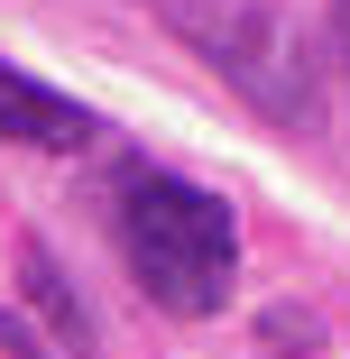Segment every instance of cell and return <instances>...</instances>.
<instances>
[{
	"mask_svg": "<svg viewBox=\"0 0 350 359\" xmlns=\"http://www.w3.org/2000/svg\"><path fill=\"white\" fill-rule=\"evenodd\" d=\"M111 240L138 276V295L175 323H213L240 285V212L213 184H184L166 166H120Z\"/></svg>",
	"mask_w": 350,
	"mask_h": 359,
	"instance_id": "1",
	"label": "cell"
},
{
	"mask_svg": "<svg viewBox=\"0 0 350 359\" xmlns=\"http://www.w3.org/2000/svg\"><path fill=\"white\" fill-rule=\"evenodd\" d=\"M157 28L175 46H194L258 120L304 129L323 111V46L276 0H157Z\"/></svg>",
	"mask_w": 350,
	"mask_h": 359,
	"instance_id": "2",
	"label": "cell"
},
{
	"mask_svg": "<svg viewBox=\"0 0 350 359\" xmlns=\"http://www.w3.org/2000/svg\"><path fill=\"white\" fill-rule=\"evenodd\" d=\"M102 138V120L83 102L46 93L37 74H19V65H0V148H46V157H83Z\"/></svg>",
	"mask_w": 350,
	"mask_h": 359,
	"instance_id": "3",
	"label": "cell"
},
{
	"mask_svg": "<svg viewBox=\"0 0 350 359\" xmlns=\"http://www.w3.org/2000/svg\"><path fill=\"white\" fill-rule=\"evenodd\" d=\"M19 295L46 313V341H55L65 359H93V313H83L74 276L55 267V249H46V240H19Z\"/></svg>",
	"mask_w": 350,
	"mask_h": 359,
	"instance_id": "4",
	"label": "cell"
},
{
	"mask_svg": "<svg viewBox=\"0 0 350 359\" xmlns=\"http://www.w3.org/2000/svg\"><path fill=\"white\" fill-rule=\"evenodd\" d=\"M258 350H323V323L304 304H267L258 313Z\"/></svg>",
	"mask_w": 350,
	"mask_h": 359,
	"instance_id": "5",
	"label": "cell"
},
{
	"mask_svg": "<svg viewBox=\"0 0 350 359\" xmlns=\"http://www.w3.org/2000/svg\"><path fill=\"white\" fill-rule=\"evenodd\" d=\"M0 350H10V359H65L55 341H37V323L28 313H10V304H0Z\"/></svg>",
	"mask_w": 350,
	"mask_h": 359,
	"instance_id": "6",
	"label": "cell"
},
{
	"mask_svg": "<svg viewBox=\"0 0 350 359\" xmlns=\"http://www.w3.org/2000/svg\"><path fill=\"white\" fill-rule=\"evenodd\" d=\"M332 55H341V74H350V0H332Z\"/></svg>",
	"mask_w": 350,
	"mask_h": 359,
	"instance_id": "7",
	"label": "cell"
}]
</instances>
